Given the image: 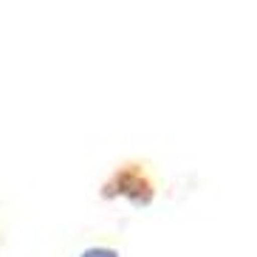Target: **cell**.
I'll return each mask as SVG.
<instances>
[{"label":"cell","instance_id":"obj_1","mask_svg":"<svg viewBox=\"0 0 257 257\" xmlns=\"http://www.w3.org/2000/svg\"><path fill=\"white\" fill-rule=\"evenodd\" d=\"M102 195L105 198L121 195V198H130V204L147 206L153 201V184L147 181V175L142 173V167L127 164V167H121V170L113 173V178L102 189Z\"/></svg>","mask_w":257,"mask_h":257},{"label":"cell","instance_id":"obj_2","mask_svg":"<svg viewBox=\"0 0 257 257\" xmlns=\"http://www.w3.org/2000/svg\"><path fill=\"white\" fill-rule=\"evenodd\" d=\"M79 257H119V251L107 249V246H91V249H85Z\"/></svg>","mask_w":257,"mask_h":257}]
</instances>
